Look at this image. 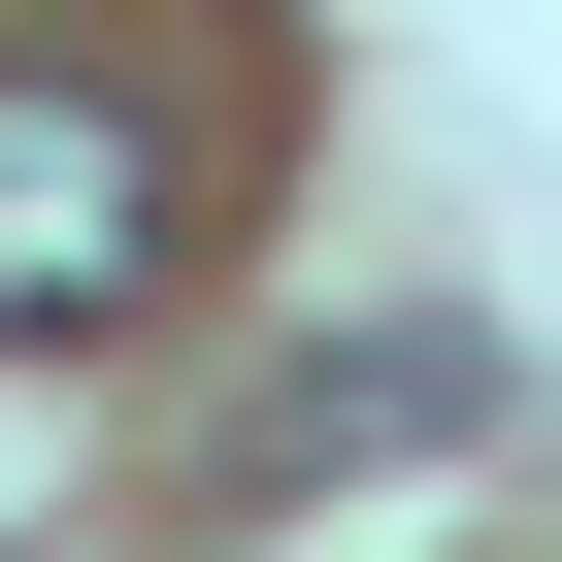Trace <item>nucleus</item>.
<instances>
[{
  "mask_svg": "<svg viewBox=\"0 0 562 562\" xmlns=\"http://www.w3.org/2000/svg\"><path fill=\"white\" fill-rule=\"evenodd\" d=\"M133 265H166V166H133V100L0 67V331H133Z\"/></svg>",
  "mask_w": 562,
  "mask_h": 562,
  "instance_id": "1",
  "label": "nucleus"
}]
</instances>
